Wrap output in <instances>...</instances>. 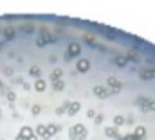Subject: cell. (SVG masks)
Here are the masks:
<instances>
[{"instance_id": "1", "label": "cell", "mask_w": 155, "mask_h": 140, "mask_svg": "<svg viewBox=\"0 0 155 140\" xmlns=\"http://www.w3.org/2000/svg\"><path fill=\"white\" fill-rule=\"evenodd\" d=\"M69 137L72 140H76V138H85L87 137V129L83 124H74L70 127V131H69Z\"/></svg>"}, {"instance_id": "4", "label": "cell", "mask_w": 155, "mask_h": 140, "mask_svg": "<svg viewBox=\"0 0 155 140\" xmlns=\"http://www.w3.org/2000/svg\"><path fill=\"white\" fill-rule=\"evenodd\" d=\"M79 52H81V45H79L78 41H72V43H69V47H67V54H69V58L79 56Z\"/></svg>"}, {"instance_id": "16", "label": "cell", "mask_w": 155, "mask_h": 140, "mask_svg": "<svg viewBox=\"0 0 155 140\" xmlns=\"http://www.w3.org/2000/svg\"><path fill=\"white\" fill-rule=\"evenodd\" d=\"M53 88H54V92H63V88H65V81H63V79L54 81V83H53Z\"/></svg>"}, {"instance_id": "9", "label": "cell", "mask_w": 155, "mask_h": 140, "mask_svg": "<svg viewBox=\"0 0 155 140\" xmlns=\"http://www.w3.org/2000/svg\"><path fill=\"white\" fill-rule=\"evenodd\" d=\"M133 137H135L137 140L146 138V127H144V126H137V127H135V131H133Z\"/></svg>"}, {"instance_id": "18", "label": "cell", "mask_w": 155, "mask_h": 140, "mask_svg": "<svg viewBox=\"0 0 155 140\" xmlns=\"http://www.w3.org/2000/svg\"><path fill=\"white\" fill-rule=\"evenodd\" d=\"M4 36H6V40H13L15 38V29L13 27H6L4 29Z\"/></svg>"}, {"instance_id": "17", "label": "cell", "mask_w": 155, "mask_h": 140, "mask_svg": "<svg viewBox=\"0 0 155 140\" xmlns=\"http://www.w3.org/2000/svg\"><path fill=\"white\" fill-rule=\"evenodd\" d=\"M45 86H47V83H45L43 79H36V81H34V90H38V92H43Z\"/></svg>"}, {"instance_id": "29", "label": "cell", "mask_w": 155, "mask_h": 140, "mask_svg": "<svg viewBox=\"0 0 155 140\" xmlns=\"http://www.w3.org/2000/svg\"><path fill=\"white\" fill-rule=\"evenodd\" d=\"M85 40L90 43V45H92V43H94V38H90V36H85Z\"/></svg>"}, {"instance_id": "20", "label": "cell", "mask_w": 155, "mask_h": 140, "mask_svg": "<svg viewBox=\"0 0 155 140\" xmlns=\"http://www.w3.org/2000/svg\"><path fill=\"white\" fill-rule=\"evenodd\" d=\"M36 137L45 138V124H40V126L36 127Z\"/></svg>"}, {"instance_id": "13", "label": "cell", "mask_w": 155, "mask_h": 140, "mask_svg": "<svg viewBox=\"0 0 155 140\" xmlns=\"http://www.w3.org/2000/svg\"><path fill=\"white\" fill-rule=\"evenodd\" d=\"M54 40H56V38H54L53 34H45L43 38H38V40H36V43H38L40 47H42V45H45V43H50V41H54Z\"/></svg>"}, {"instance_id": "14", "label": "cell", "mask_w": 155, "mask_h": 140, "mask_svg": "<svg viewBox=\"0 0 155 140\" xmlns=\"http://www.w3.org/2000/svg\"><path fill=\"white\" fill-rule=\"evenodd\" d=\"M105 135L107 137H112V138H119V131H117V127H107L105 129Z\"/></svg>"}, {"instance_id": "15", "label": "cell", "mask_w": 155, "mask_h": 140, "mask_svg": "<svg viewBox=\"0 0 155 140\" xmlns=\"http://www.w3.org/2000/svg\"><path fill=\"white\" fill-rule=\"evenodd\" d=\"M126 58L125 56H116V59H114V63H116V67H119V68H123V67H126Z\"/></svg>"}, {"instance_id": "22", "label": "cell", "mask_w": 155, "mask_h": 140, "mask_svg": "<svg viewBox=\"0 0 155 140\" xmlns=\"http://www.w3.org/2000/svg\"><path fill=\"white\" fill-rule=\"evenodd\" d=\"M67 108H69V101H65L63 104H61V106L58 108V110H56V113H58V115H61V113H65V111H67Z\"/></svg>"}, {"instance_id": "23", "label": "cell", "mask_w": 155, "mask_h": 140, "mask_svg": "<svg viewBox=\"0 0 155 140\" xmlns=\"http://www.w3.org/2000/svg\"><path fill=\"white\" fill-rule=\"evenodd\" d=\"M126 59H137V50H135V49H132V50L128 52V56H126Z\"/></svg>"}, {"instance_id": "8", "label": "cell", "mask_w": 155, "mask_h": 140, "mask_svg": "<svg viewBox=\"0 0 155 140\" xmlns=\"http://www.w3.org/2000/svg\"><path fill=\"white\" fill-rule=\"evenodd\" d=\"M107 84L112 88V92H119V90L123 88V83H121L117 77H108V79H107Z\"/></svg>"}, {"instance_id": "11", "label": "cell", "mask_w": 155, "mask_h": 140, "mask_svg": "<svg viewBox=\"0 0 155 140\" xmlns=\"http://www.w3.org/2000/svg\"><path fill=\"white\" fill-rule=\"evenodd\" d=\"M18 135L22 137V138H25V140H27L29 137H33V135H34V131H33V129H31L29 126H24L22 129H20V133H18Z\"/></svg>"}, {"instance_id": "26", "label": "cell", "mask_w": 155, "mask_h": 140, "mask_svg": "<svg viewBox=\"0 0 155 140\" xmlns=\"http://www.w3.org/2000/svg\"><path fill=\"white\" fill-rule=\"evenodd\" d=\"M31 111H33V115H38V113H40V106H38V104H34L33 108H31Z\"/></svg>"}, {"instance_id": "21", "label": "cell", "mask_w": 155, "mask_h": 140, "mask_svg": "<svg viewBox=\"0 0 155 140\" xmlns=\"http://www.w3.org/2000/svg\"><path fill=\"white\" fill-rule=\"evenodd\" d=\"M29 74L33 75V77H40V67H36V65H34V67H31L29 68Z\"/></svg>"}, {"instance_id": "32", "label": "cell", "mask_w": 155, "mask_h": 140, "mask_svg": "<svg viewBox=\"0 0 155 140\" xmlns=\"http://www.w3.org/2000/svg\"><path fill=\"white\" fill-rule=\"evenodd\" d=\"M76 140H85V138H76Z\"/></svg>"}, {"instance_id": "30", "label": "cell", "mask_w": 155, "mask_h": 140, "mask_svg": "<svg viewBox=\"0 0 155 140\" xmlns=\"http://www.w3.org/2000/svg\"><path fill=\"white\" fill-rule=\"evenodd\" d=\"M27 140H38V137H36V135H33V137H29Z\"/></svg>"}, {"instance_id": "31", "label": "cell", "mask_w": 155, "mask_h": 140, "mask_svg": "<svg viewBox=\"0 0 155 140\" xmlns=\"http://www.w3.org/2000/svg\"><path fill=\"white\" fill-rule=\"evenodd\" d=\"M16 140H25V138H22V137H20V135H18V137H16Z\"/></svg>"}, {"instance_id": "25", "label": "cell", "mask_w": 155, "mask_h": 140, "mask_svg": "<svg viewBox=\"0 0 155 140\" xmlns=\"http://www.w3.org/2000/svg\"><path fill=\"white\" fill-rule=\"evenodd\" d=\"M15 99H16V93H15V92H7V101H11V102H13Z\"/></svg>"}, {"instance_id": "3", "label": "cell", "mask_w": 155, "mask_h": 140, "mask_svg": "<svg viewBox=\"0 0 155 140\" xmlns=\"http://www.w3.org/2000/svg\"><path fill=\"white\" fill-rule=\"evenodd\" d=\"M92 92H94V95H96V97H99V99H105V97H108L110 93H116V92H110L107 86H101V84H96Z\"/></svg>"}, {"instance_id": "6", "label": "cell", "mask_w": 155, "mask_h": 140, "mask_svg": "<svg viewBox=\"0 0 155 140\" xmlns=\"http://www.w3.org/2000/svg\"><path fill=\"white\" fill-rule=\"evenodd\" d=\"M88 68H90V61H88L87 58L78 59V63H76V70H78V72L85 74V72H88Z\"/></svg>"}, {"instance_id": "5", "label": "cell", "mask_w": 155, "mask_h": 140, "mask_svg": "<svg viewBox=\"0 0 155 140\" xmlns=\"http://www.w3.org/2000/svg\"><path fill=\"white\" fill-rule=\"evenodd\" d=\"M141 79H142V81H151V79H155V68H153V67L142 68V70H141Z\"/></svg>"}, {"instance_id": "28", "label": "cell", "mask_w": 155, "mask_h": 140, "mask_svg": "<svg viewBox=\"0 0 155 140\" xmlns=\"http://www.w3.org/2000/svg\"><path fill=\"white\" fill-rule=\"evenodd\" d=\"M87 115L92 118V117H96V111H94V110H88V113H87Z\"/></svg>"}, {"instance_id": "24", "label": "cell", "mask_w": 155, "mask_h": 140, "mask_svg": "<svg viewBox=\"0 0 155 140\" xmlns=\"http://www.w3.org/2000/svg\"><path fill=\"white\" fill-rule=\"evenodd\" d=\"M117 140H137V138L133 137V133H130V135H125V137H119Z\"/></svg>"}, {"instance_id": "19", "label": "cell", "mask_w": 155, "mask_h": 140, "mask_svg": "<svg viewBox=\"0 0 155 140\" xmlns=\"http://www.w3.org/2000/svg\"><path fill=\"white\" fill-rule=\"evenodd\" d=\"M126 120H125V117H121V115H116L114 117V127H119V126H123Z\"/></svg>"}, {"instance_id": "12", "label": "cell", "mask_w": 155, "mask_h": 140, "mask_svg": "<svg viewBox=\"0 0 155 140\" xmlns=\"http://www.w3.org/2000/svg\"><path fill=\"white\" fill-rule=\"evenodd\" d=\"M79 108H81V104H79V102H69L67 113H69V115H76V113L79 111Z\"/></svg>"}, {"instance_id": "2", "label": "cell", "mask_w": 155, "mask_h": 140, "mask_svg": "<svg viewBox=\"0 0 155 140\" xmlns=\"http://www.w3.org/2000/svg\"><path fill=\"white\" fill-rule=\"evenodd\" d=\"M135 104H139L144 111H153L155 110V101H150V99H146V97H137Z\"/></svg>"}, {"instance_id": "33", "label": "cell", "mask_w": 155, "mask_h": 140, "mask_svg": "<svg viewBox=\"0 0 155 140\" xmlns=\"http://www.w3.org/2000/svg\"><path fill=\"white\" fill-rule=\"evenodd\" d=\"M0 84H2V83H0Z\"/></svg>"}, {"instance_id": "7", "label": "cell", "mask_w": 155, "mask_h": 140, "mask_svg": "<svg viewBox=\"0 0 155 140\" xmlns=\"http://www.w3.org/2000/svg\"><path fill=\"white\" fill-rule=\"evenodd\" d=\"M58 131H60V126L58 124H49V126H45V140L53 138Z\"/></svg>"}, {"instance_id": "10", "label": "cell", "mask_w": 155, "mask_h": 140, "mask_svg": "<svg viewBox=\"0 0 155 140\" xmlns=\"http://www.w3.org/2000/svg\"><path fill=\"white\" fill-rule=\"evenodd\" d=\"M61 77H63V70H61V68H54L53 72H50V75H49V79L50 81H58V79H61Z\"/></svg>"}, {"instance_id": "27", "label": "cell", "mask_w": 155, "mask_h": 140, "mask_svg": "<svg viewBox=\"0 0 155 140\" xmlns=\"http://www.w3.org/2000/svg\"><path fill=\"white\" fill-rule=\"evenodd\" d=\"M103 122V115H96V124H101Z\"/></svg>"}]
</instances>
